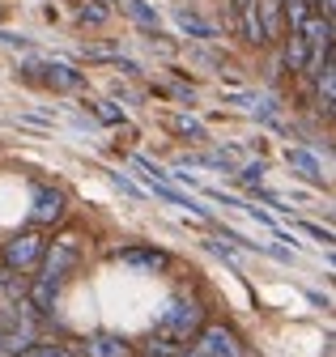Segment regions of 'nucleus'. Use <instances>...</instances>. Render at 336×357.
Here are the masks:
<instances>
[{"instance_id": "obj_15", "label": "nucleus", "mask_w": 336, "mask_h": 357, "mask_svg": "<svg viewBox=\"0 0 336 357\" xmlns=\"http://www.w3.org/2000/svg\"><path fill=\"white\" fill-rule=\"evenodd\" d=\"M183 344L179 340H166V336H149V344L141 349V357H179Z\"/></svg>"}, {"instance_id": "obj_12", "label": "nucleus", "mask_w": 336, "mask_h": 357, "mask_svg": "<svg viewBox=\"0 0 336 357\" xmlns=\"http://www.w3.org/2000/svg\"><path fill=\"white\" fill-rule=\"evenodd\" d=\"M285 64H289V73H303L307 64H311V47L303 43V34L293 30L289 34V43H285Z\"/></svg>"}, {"instance_id": "obj_23", "label": "nucleus", "mask_w": 336, "mask_h": 357, "mask_svg": "<svg viewBox=\"0 0 336 357\" xmlns=\"http://www.w3.org/2000/svg\"><path fill=\"white\" fill-rule=\"evenodd\" d=\"M307 234H315V238H323V243H332V230H323V226H307Z\"/></svg>"}, {"instance_id": "obj_2", "label": "nucleus", "mask_w": 336, "mask_h": 357, "mask_svg": "<svg viewBox=\"0 0 336 357\" xmlns=\"http://www.w3.org/2000/svg\"><path fill=\"white\" fill-rule=\"evenodd\" d=\"M77 259H81V243L68 234V238H60V243H52L47 251H43V277H38V285H47V289H60L68 277H72V268H77Z\"/></svg>"}, {"instance_id": "obj_5", "label": "nucleus", "mask_w": 336, "mask_h": 357, "mask_svg": "<svg viewBox=\"0 0 336 357\" xmlns=\"http://www.w3.org/2000/svg\"><path fill=\"white\" fill-rule=\"evenodd\" d=\"M234 13H238V34H243V43H251V47H264V43H268V22H264L260 0H238Z\"/></svg>"}, {"instance_id": "obj_13", "label": "nucleus", "mask_w": 336, "mask_h": 357, "mask_svg": "<svg viewBox=\"0 0 336 357\" xmlns=\"http://www.w3.org/2000/svg\"><path fill=\"white\" fill-rule=\"evenodd\" d=\"M285 162L293 170H303V178H311V183H323V174H319V162L307 153V149H285Z\"/></svg>"}, {"instance_id": "obj_3", "label": "nucleus", "mask_w": 336, "mask_h": 357, "mask_svg": "<svg viewBox=\"0 0 336 357\" xmlns=\"http://www.w3.org/2000/svg\"><path fill=\"white\" fill-rule=\"evenodd\" d=\"M43 251H47V238L38 230H26V234L5 243V268H9V273H30V268H38Z\"/></svg>"}, {"instance_id": "obj_16", "label": "nucleus", "mask_w": 336, "mask_h": 357, "mask_svg": "<svg viewBox=\"0 0 336 357\" xmlns=\"http://www.w3.org/2000/svg\"><path fill=\"white\" fill-rule=\"evenodd\" d=\"M22 357H72V349H68V344H60V340H34Z\"/></svg>"}, {"instance_id": "obj_24", "label": "nucleus", "mask_w": 336, "mask_h": 357, "mask_svg": "<svg viewBox=\"0 0 336 357\" xmlns=\"http://www.w3.org/2000/svg\"><path fill=\"white\" fill-rule=\"evenodd\" d=\"M285 5H293V9H298V0H285Z\"/></svg>"}, {"instance_id": "obj_22", "label": "nucleus", "mask_w": 336, "mask_h": 357, "mask_svg": "<svg viewBox=\"0 0 336 357\" xmlns=\"http://www.w3.org/2000/svg\"><path fill=\"white\" fill-rule=\"evenodd\" d=\"M111 178H115V188H119V192H128V196H141V188L132 183L128 174H111Z\"/></svg>"}, {"instance_id": "obj_11", "label": "nucleus", "mask_w": 336, "mask_h": 357, "mask_svg": "<svg viewBox=\"0 0 336 357\" xmlns=\"http://www.w3.org/2000/svg\"><path fill=\"white\" fill-rule=\"evenodd\" d=\"M175 22H179V30L183 34H192V38H217V26L213 22H204L200 13H192V9H175Z\"/></svg>"}, {"instance_id": "obj_20", "label": "nucleus", "mask_w": 336, "mask_h": 357, "mask_svg": "<svg viewBox=\"0 0 336 357\" xmlns=\"http://www.w3.org/2000/svg\"><path fill=\"white\" fill-rule=\"evenodd\" d=\"M260 174H264V166H260V162H251V166H243V170H238V183H247V188H251V183H260Z\"/></svg>"}, {"instance_id": "obj_8", "label": "nucleus", "mask_w": 336, "mask_h": 357, "mask_svg": "<svg viewBox=\"0 0 336 357\" xmlns=\"http://www.w3.org/2000/svg\"><path fill=\"white\" fill-rule=\"evenodd\" d=\"M115 259L119 264H141V268H166L171 264V255L158 251V247H123V251H115Z\"/></svg>"}, {"instance_id": "obj_10", "label": "nucleus", "mask_w": 336, "mask_h": 357, "mask_svg": "<svg viewBox=\"0 0 336 357\" xmlns=\"http://www.w3.org/2000/svg\"><path fill=\"white\" fill-rule=\"evenodd\" d=\"M298 34L307 47H332V22H323V17H303Z\"/></svg>"}, {"instance_id": "obj_25", "label": "nucleus", "mask_w": 336, "mask_h": 357, "mask_svg": "<svg viewBox=\"0 0 336 357\" xmlns=\"http://www.w3.org/2000/svg\"><path fill=\"white\" fill-rule=\"evenodd\" d=\"M179 357H196V353H179Z\"/></svg>"}, {"instance_id": "obj_18", "label": "nucleus", "mask_w": 336, "mask_h": 357, "mask_svg": "<svg viewBox=\"0 0 336 357\" xmlns=\"http://www.w3.org/2000/svg\"><path fill=\"white\" fill-rule=\"evenodd\" d=\"M94 107V115L102 119V123H119L123 119V107H115V102H90Z\"/></svg>"}, {"instance_id": "obj_9", "label": "nucleus", "mask_w": 336, "mask_h": 357, "mask_svg": "<svg viewBox=\"0 0 336 357\" xmlns=\"http://www.w3.org/2000/svg\"><path fill=\"white\" fill-rule=\"evenodd\" d=\"M43 81H47L52 89H64V94H68V89H81V85H86V77H81L77 68H68V64H43Z\"/></svg>"}, {"instance_id": "obj_26", "label": "nucleus", "mask_w": 336, "mask_h": 357, "mask_svg": "<svg viewBox=\"0 0 336 357\" xmlns=\"http://www.w3.org/2000/svg\"><path fill=\"white\" fill-rule=\"evenodd\" d=\"M98 5H102V0H98Z\"/></svg>"}, {"instance_id": "obj_4", "label": "nucleus", "mask_w": 336, "mask_h": 357, "mask_svg": "<svg viewBox=\"0 0 336 357\" xmlns=\"http://www.w3.org/2000/svg\"><path fill=\"white\" fill-rule=\"evenodd\" d=\"M196 357H243V344H238V336L230 332V328H222V324H204L200 332H196V349H192Z\"/></svg>"}, {"instance_id": "obj_1", "label": "nucleus", "mask_w": 336, "mask_h": 357, "mask_svg": "<svg viewBox=\"0 0 336 357\" xmlns=\"http://www.w3.org/2000/svg\"><path fill=\"white\" fill-rule=\"evenodd\" d=\"M158 336H166V340H188V336H196L200 328H204V315H200V302L196 298H171L162 306V315H158Z\"/></svg>"}, {"instance_id": "obj_6", "label": "nucleus", "mask_w": 336, "mask_h": 357, "mask_svg": "<svg viewBox=\"0 0 336 357\" xmlns=\"http://www.w3.org/2000/svg\"><path fill=\"white\" fill-rule=\"evenodd\" d=\"M64 192L60 188H34V208H30V221L34 226H56V221H64Z\"/></svg>"}, {"instance_id": "obj_19", "label": "nucleus", "mask_w": 336, "mask_h": 357, "mask_svg": "<svg viewBox=\"0 0 336 357\" xmlns=\"http://www.w3.org/2000/svg\"><path fill=\"white\" fill-rule=\"evenodd\" d=\"M175 128H179V132H183V137H196V141H200V137H204V128H200V123H196V119H192V115H179V119H175Z\"/></svg>"}, {"instance_id": "obj_14", "label": "nucleus", "mask_w": 336, "mask_h": 357, "mask_svg": "<svg viewBox=\"0 0 336 357\" xmlns=\"http://www.w3.org/2000/svg\"><path fill=\"white\" fill-rule=\"evenodd\" d=\"M119 9L128 13L132 22H141V26L158 30V9H153V5H145V0H119Z\"/></svg>"}, {"instance_id": "obj_7", "label": "nucleus", "mask_w": 336, "mask_h": 357, "mask_svg": "<svg viewBox=\"0 0 336 357\" xmlns=\"http://www.w3.org/2000/svg\"><path fill=\"white\" fill-rule=\"evenodd\" d=\"M86 357H137V349H132V340H123L115 332H94L86 340Z\"/></svg>"}, {"instance_id": "obj_17", "label": "nucleus", "mask_w": 336, "mask_h": 357, "mask_svg": "<svg viewBox=\"0 0 336 357\" xmlns=\"http://www.w3.org/2000/svg\"><path fill=\"white\" fill-rule=\"evenodd\" d=\"M86 26H98V22H107V5H98V0H90V5H81V13H77Z\"/></svg>"}, {"instance_id": "obj_21", "label": "nucleus", "mask_w": 336, "mask_h": 357, "mask_svg": "<svg viewBox=\"0 0 336 357\" xmlns=\"http://www.w3.org/2000/svg\"><path fill=\"white\" fill-rule=\"evenodd\" d=\"M311 9H315V17L332 22V13H336V0H311Z\"/></svg>"}]
</instances>
